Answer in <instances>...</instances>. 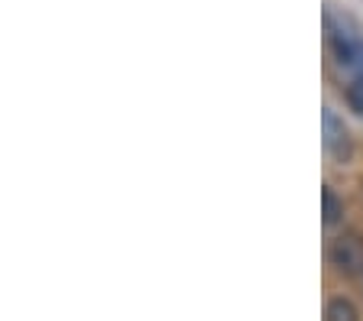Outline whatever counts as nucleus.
Here are the masks:
<instances>
[{
	"label": "nucleus",
	"instance_id": "2",
	"mask_svg": "<svg viewBox=\"0 0 363 321\" xmlns=\"http://www.w3.org/2000/svg\"><path fill=\"white\" fill-rule=\"evenodd\" d=\"M325 150L331 156H337V159H344L350 153V133L344 127V120H337L331 107L325 111Z\"/></svg>",
	"mask_w": 363,
	"mask_h": 321
},
{
	"label": "nucleus",
	"instance_id": "3",
	"mask_svg": "<svg viewBox=\"0 0 363 321\" xmlns=\"http://www.w3.org/2000/svg\"><path fill=\"white\" fill-rule=\"evenodd\" d=\"M321 205H325V227H334V224L344 221V201L334 195L331 185L321 191Z\"/></svg>",
	"mask_w": 363,
	"mask_h": 321
},
{
	"label": "nucleus",
	"instance_id": "1",
	"mask_svg": "<svg viewBox=\"0 0 363 321\" xmlns=\"http://www.w3.org/2000/svg\"><path fill=\"white\" fill-rule=\"evenodd\" d=\"M328 260L340 276H360L363 273V244L360 237H337L328 250Z\"/></svg>",
	"mask_w": 363,
	"mask_h": 321
},
{
	"label": "nucleus",
	"instance_id": "4",
	"mask_svg": "<svg viewBox=\"0 0 363 321\" xmlns=\"http://www.w3.org/2000/svg\"><path fill=\"white\" fill-rule=\"evenodd\" d=\"M325 318H331V321H354L357 318V308L350 305L347 298H331L325 305Z\"/></svg>",
	"mask_w": 363,
	"mask_h": 321
}]
</instances>
